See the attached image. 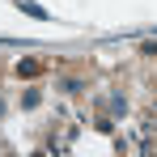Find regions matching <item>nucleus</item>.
I'll use <instances>...</instances> for the list:
<instances>
[{
  "label": "nucleus",
  "mask_w": 157,
  "mask_h": 157,
  "mask_svg": "<svg viewBox=\"0 0 157 157\" xmlns=\"http://www.w3.org/2000/svg\"><path fill=\"white\" fill-rule=\"evenodd\" d=\"M21 13H30V17H47V9H43V4H21Z\"/></svg>",
  "instance_id": "1"
}]
</instances>
